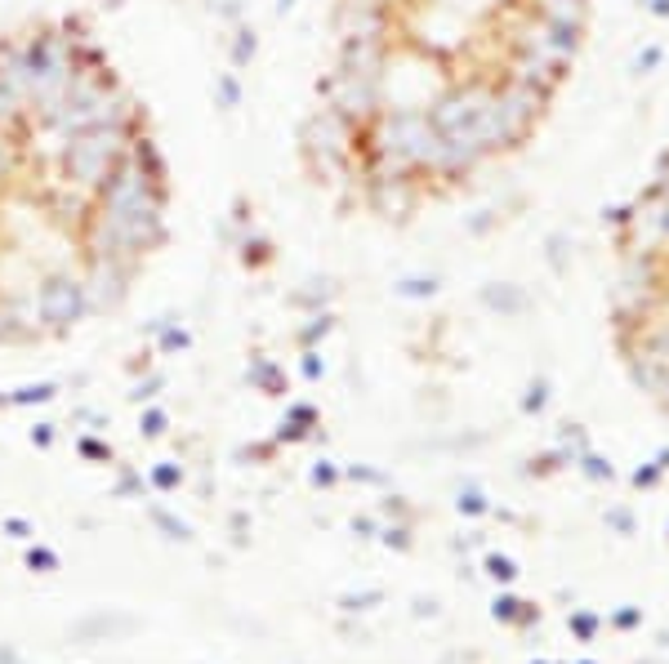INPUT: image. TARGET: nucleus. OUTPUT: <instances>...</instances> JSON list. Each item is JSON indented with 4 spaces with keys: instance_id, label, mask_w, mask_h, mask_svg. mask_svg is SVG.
I'll list each match as a JSON object with an SVG mask.
<instances>
[{
    "instance_id": "nucleus-1",
    "label": "nucleus",
    "mask_w": 669,
    "mask_h": 664,
    "mask_svg": "<svg viewBox=\"0 0 669 664\" xmlns=\"http://www.w3.org/2000/svg\"><path fill=\"white\" fill-rule=\"evenodd\" d=\"M598 0H331L300 156L343 206L411 223L522 156L589 49Z\"/></svg>"
},
{
    "instance_id": "nucleus-2",
    "label": "nucleus",
    "mask_w": 669,
    "mask_h": 664,
    "mask_svg": "<svg viewBox=\"0 0 669 664\" xmlns=\"http://www.w3.org/2000/svg\"><path fill=\"white\" fill-rule=\"evenodd\" d=\"M607 343L630 388L669 419V143L607 210Z\"/></svg>"
}]
</instances>
